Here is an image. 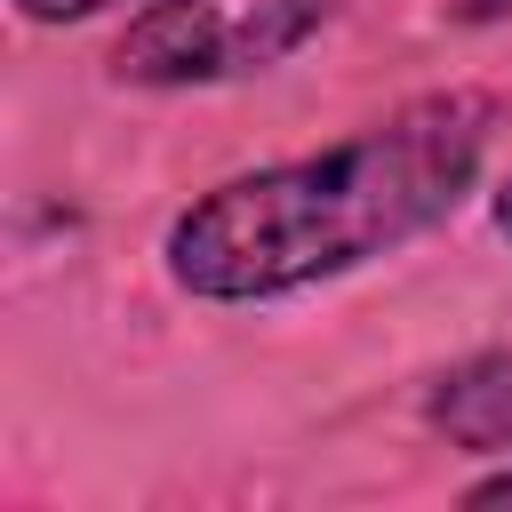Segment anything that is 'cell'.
Instances as JSON below:
<instances>
[{
	"label": "cell",
	"instance_id": "cell-1",
	"mask_svg": "<svg viewBox=\"0 0 512 512\" xmlns=\"http://www.w3.org/2000/svg\"><path fill=\"white\" fill-rule=\"evenodd\" d=\"M496 128H504L496 88L408 96L328 152L272 160L200 192L168 224L160 264L200 304H272L344 280L448 224L480 184Z\"/></svg>",
	"mask_w": 512,
	"mask_h": 512
},
{
	"label": "cell",
	"instance_id": "cell-2",
	"mask_svg": "<svg viewBox=\"0 0 512 512\" xmlns=\"http://www.w3.org/2000/svg\"><path fill=\"white\" fill-rule=\"evenodd\" d=\"M344 0H152L112 40L128 88H216L296 56Z\"/></svg>",
	"mask_w": 512,
	"mask_h": 512
},
{
	"label": "cell",
	"instance_id": "cell-3",
	"mask_svg": "<svg viewBox=\"0 0 512 512\" xmlns=\"http://www.w3.org/2000/svg\"><path fill=\"white\" fill-rule=\"evenodd\" d=\"M432 432H448L472 456H504L512 448V352H480L464 368H448L424 400Z\"/></svg>",
	"mask_w": 512,
	"mask_h": 512
},
{
	"label": "cell",
	"instance_id": "cell-4",
	"mask_svg": "<svg viewBox=\"0 0 512 512\" xmlns=\"http://www.w3.org/2000/svg\"><path fill=\"white\" fill-rule=\"evenodd\" d=\"M104 8H128V0H16L24 24H88V16H104Z\"/></svg>",
	"mask_w": 512,
	"mask_h": 512
},
{
	"label": "cell",
	"instance_id": "cell-5",
	"mask_svg": "<svg viewBox=\"0 0 512 512\" xmlns=\"http://www.w3.org/2000/svg\"><path fill=\"white\" fill-rule=\"evenodd\" d=\"M464 504H512V464H504V472H488V480H472V488H464Z\"/></svg>",
	"mask_w": 512,
	"mask_h": 512
},
{
	"label": "cell",
	"instance_id": "cell-6",
	"mask_svg": "<svg viewBox=\"0 0 512 512\" xmlns=\"http://www.w3.org/2000/svg\"><path fill=\"white\" fill-rule=\"evenodd\" d=\"M464 24H512V0H456Z\"/></svg>",
	"mask_w": 512,
	"mask_h": 512
},
{
	"label": "cell",
	"instance_id": "cell-7",
	"mask_svg": "<svg viewBox=\"0 0 512 512\" xmlns=\"http://www.w3.org/2000/svg\"><path fill=\"white\" fill-rule=\"evenodd\" d=\"M488 224H496V232H504V240H512V176H504V184H496V200H488Z\"/></svg>",
	"mask_w": 512,
	"mask_h": 512
}]
</instances>
